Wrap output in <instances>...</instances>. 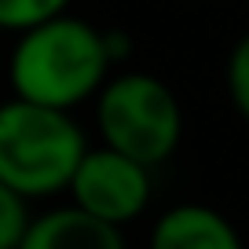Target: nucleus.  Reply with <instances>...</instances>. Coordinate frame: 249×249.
Here are the masks:
<instances>
[{"label":"nucleus","instance_id":"1","mask_svg":"<svg viewBox=\"0 0 249 249\" xmlns=\"http://www.w3.org/2000/svg\"><path fill=\"white\" fill-rule=\"evenodd\" d=\"M110 52L99 30L85 18L55 15L22 33L11 55V85L18 99L52 110H70L107 77Z\"/></svg>","mask_w":249,"mask_h":249},{"label":"nucleus","instance_id":"2","mask_svg":"<svg viewBox=\"0 0 249 249\" xmlns=\"http://www.w3.org/2000/svg\"><path fill=\"white\" fill-rule=\"evenodd\" d=\"M85 154V132L70 110L37 107L26 99L0 107V183L22 198L70 187Z\"/></svg>","mask_w":249,"mask_h":249},{"label":"nucleus","instance_id":"3","mask_svg":"<svg viewBox=\"0 0 249 249\" xmlns=\"http://www.w3.org/2000/svg\"><path fill=\"white\" fill-rule=\"evenodd\" d=\"M95 121H99V132L110 150L132 158L147 169L161 165L176 150L179 132H183L176 95L150 73L114 77L99 95Z\"/></svg>","mask_w":249,"mask_h":249},{"label":"nucleus","instance_id":"4","mask_svg":"<svg viewBox=\"0 0 249 249\" xmlns=\"http://www.w3.org/2000/svg\"><path fill=\"white\" fill-rule=\"evenodd\" d=\"M70 191H73L77 209H85L95 220H107V224L121 227L147 209L150 176H147V165L103 147V150H88L81 158L77 172L70 179Z\"/></svg>","mask_w":249,"mask_h":249},{"label":"nucleus","instance_id":"5","mask_svg":"<svg viewBox=\"0 0 249 249\" xmlns=\"http://www.w3.org/2000/svg\"><path fill=\"white\" fill-rule=\"evenodd\" d=\"M18 249H124V238L121 227L70 205V209H55L30 220Z\"/></svg>","mask_w":249,"mask_h":249},{"label":"nucleus","instance_id":"6","mask_svg":"<svg viewBox=\"0 0 249 249\" xmlns=\"http://www.w3.org/2000/svg\"><path fill=\"white\" fill-rule=\"evenodd\" d=\"M150 249H246L231 220L209 205H176L150 231Z\"/></svg>","mask_w":249,"mask_h":249},{"label":"nucleus","instance_id":"7","mask_svg":"<svg viewBox=\"0 0 249 249\" xmlns=\"http://www.w3.org/2000/svg\"><path fill=\"white\" fill-rule=\"evenodd\" d=\"M70 0H0V30H33L48 18L62 15Z\"/></svg>","mask_w":249,"mask_h":249},{"label":"nucleus","instance_id":"8","mask_svg":"<svg viewBox=\"0 0 249 249\" xmlns=\"http://www.w3.org/2000/svg\"><path fill=\"white\" fill-rule=\"evenodd\" d=\"M26 227H30V209L18 191L0 183V249H18Z\"/></svg>","mask_w":249,"mask_h":249},{"label":"nucleus","instance_id":"9","mask_svg":"<svg viewBox=\"0 0 249 249\" xmlns=\"http://www.w3.org/2000/svg\"><path fill=\"white\" fill-rule=\"evenodd\" d=\"M227 92H231L238 114L249 121V33L231 52V62H227Z\"/></svg>","mask_w":249,"mask_h":249}]
</instances>
